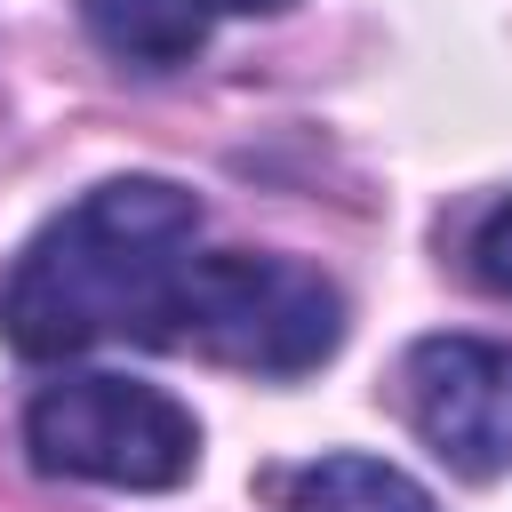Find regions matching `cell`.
<instances>
[{
  "mask_svg": "<svg viewBox=\"0 0 512 512\" xmlns=\"http://www.w3.org/2000/svg\"><path fill=\"white\" fill-rule=\"evenodd\" d=\"M200 200L168 176H112L32 232L0 280V336L24 360H72L104 336H168L192 272Z\"/></svg>",
  "mask_w": 512,
  "mask_h": 512,
  "instance_id": "1",
  "label": "cell"
},
{
  "mask_svg": "<svg viewBox=\"0 0 512 512\" xmlns=\"http://www.w3.org/2000/svg\"><path fill=\"white\" fill-rule=\"evenodd\" d=\"M168 336L248 376H304L344 344V296L328 272L296 256L216 248V256H192L168 304Z\"/></svg>",
  "mask_w": 512,
  "mask_h": 512,
  "instance_id": "2",
  "label": "cell"
},
{
  "mask_svg": "<svg viewBox=\"0 0 512 512\" xmlns=\"http://www.w3.org/2000/svg\"><path fill=\"white\" fill-rule=\"evenodd\" d=\"M24 448L56 480L176 488L200 464V424L160 384H136V376H56L24 408Z\"/></svg>",
  "mask_w": 512,
  "mask_h": 512,
  "instance_id": "3",
  "label": "cell"
},
{
  "mask_svg": "<svg viewBox=\"0 0 512 512\" xmlns=\"http://www.w3.org/2000/svg\"><path fill=\"white\" fill-rule=\"evenodd\" d=\"M408 416L464 480L512 472V344L424 336L408 352Z\"/></svg>",
  "mask_w": 512,
  "mask_h": 512,
  "instance_id": "4",
  "label": "cell"
},
{
  "mask_svg": "<svg viewBox=\"0 0 512 512\" xmlns=\"http://www.w3.org/2000/svg\"><path fill=\"white\" fill-rule=\"evenodd\" d=\"M280 512H440V504L384 456H312L280 480Z\"/></svg>",
  "mask_w": 512,
  "mask_h": 512,
  "instance_id": "5",
  "label": "cell"
},
{
  "mask_svg": "<svg viewBox=\"0 0 512 512\" xmlns=\"http://www.w3.org/2000/svg\"><path fill=\"white\" fill-rule=\"evenodd\" d=\"M88 24L112 56L168 72L200 48V0H88Z\"/></svg>",
  "mask_w": 512,
  "mask_h": 512,
  "instance_id": "6",
  "label": "cell"
},
{
  "mask_svg": "<svg viewBox=\"0 0 512 512\" xmlns=\"http://www.w3.org/2000/svg\"><path fill=\"white\" fill-rule=\"evenodd\" d=\"M472 264H480V280H488V288H504V296H512V200H504V208H488V224H480V240H472Z\"/></svg>",
  "mask_w": 512,
  "mask_h": 512,
  "instance_id": "7",
  "label": "cell"
},
{
  "mask_svg": "<svg viewBox=\"0 0 512 512\" xmlns=\"http://www.w3.org/2000/svg\"><path fill=\"white\" fill-rule=\"evenodd\" d=\"M208 8H224V16H256V8H280V0H208Z\"/></svg>",
  "mask_w": 512,
  "mask_h": 512,
  "instance_id": "8",
  "label": "cell"
}]
</instances>
